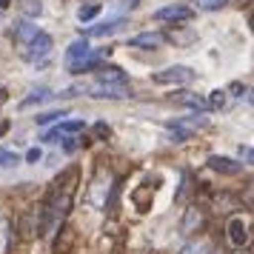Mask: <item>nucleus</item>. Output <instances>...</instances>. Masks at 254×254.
Masks as SVG:
<instances>
[{
    "label": "nucleus",
    "instance_id": "obj_8",
    "mask_svg": "<svg viewBox=\"0 0 254 254\" xmlns=\"http://www.w3.org/2000/svg\"><path fill=\"white\" fill-rule=\"evenodd\" d=\"M109 55H112V49H109V46H106V49H100V52H89V55H86L83 60H77V63H71V66H69V71H71V74L94 71V69H97V66H100V63H103L106 58H109Z\"/></svg>",
    "mask_w": 254,
    "mask_h": 254
},
{
    "label": "nucleus",
    "instance_id": "obj_4",
    "mask_svg": "<svg viewBox=\"0 0 254 254\" xmlns=\"http://www.w3.org/2000/svg\"><path fill=\"white\" fill-rule=\"evenodd\" d=\"M49 52H52V37H49L46 32H37L29 43L17 46V55L23 60H32V63H35V60H43Z\"/></svg>",
    "mask_w": 254,
    "mask_h": 254
},
{
    "label": "nucleus",
    "instance_id": "obj_19",
    "mask_svg": "<svg viewBox=\"0 0 254 254\" xmlns=\"http://www.w3.org/2000/svg\"><path fill=\"white\" fill-rule=\"evenodd\" d=\"M37 32H40V29H37L35 23H17L14 26V43L23 46V43H29V40L37 35Z\"/></svg>",
    "mask_w": 254,
    "mask_h": 254
},
{
    "label": "nucleus",
    "instance_id": "obj_13",
    "mask_svg": "<svg viewBox=\"0 0 254 254\" xmlns=\"http://www.w3.org/2000/svg\"><path fill=\"white\" fill-rule=\"evenodd\" d=\"M77 131H83V120H63V123H58V128H52V131H46V143H58V140H66L69 134H77Z\"/></svg>",
    "mask_w": 254,
    "mask_h": 254
},
{
    "label": "nucleus",
    "instance_id": "obj_20",
    "mask_svg": "<svg viewBox=\"0 0 254 254\" xmlns=\"http://www.w3.org/2000/svg\"><path fill=\"white\" fill-rule=\"evenodd\" d=\"M14 243V229L9 226V220H0V254H6Z\"/></svg>",
    "mask_w": 254,
    "mask_h": 254
},
{
    "label": "nucleus",
    "instance_id": "obj_10",
    "mask_svg": "<svg viewBox=\"0 0 254 254\" xmlns=\"http://www.w3.org/2000/svg\"><path fill=\"white\" fill-rule=\"evenodd\" d=\"M20 229H23V237H37V234H43V206L29 208L26 217L20 220Z\"/></svg>",
    "mask_w": 254,
    "mask_h": 254
},
{
    "label": "nucleus",
    "instance_id": "obj_18",
    "mask_svg": "<svg viewBox=\"0 0 254 254\" xmlns=\"http://www.w3.org/2000/svg\"><path fill=\"white\" fill-rule=\"evenodd\" d=\"M120 29V20H109V23H97V26H89L86 32H83V37L89 40V37H103V35H112V32H117Z\"/></svg>",
    "mask_w": 254,
    "mask_h": 254
},
{
    "label": "nucleus",
    "instance_id": "obj_23",
    "mask_svg": "<svg viewBox=\"0 0 254 254\" xmlns=\"http://www.w3.org/2000/svg\"><path fill=\"white\" fill-rule=\"evenodd\" d=\"M20 9H23L29 17H37V14L43 12V3H40V0H20Z\"/></svg>",
    "mask_w": 254,
    "mask_h": 254
},
{
    "label": "nucleus",
    "instance_id": "obj_27",
    "mask_svg": "<svg viewBox=\"0 0 254 254\" xmlns=\"http://www.w3.org/2000/svg\"><path fill=\"white\" fill-rule=\"evenodd\" d=\"M92 131L97 134V140H109V134H112V128H109V123H103V120H97L92 126Z\"/></svg>",
    "mask_w": 254,
    "mask_h": 254
},
{
    "label": "nucleus",
    "instance_id": "obj_31",
    "mask_svg": "<svg viewBox=\"0 0 254 254\" xmlns=\"http://www.w3.org/2000/svg\"><path fill=\"white\" fill-rule=\"evenodd\" d=\"M6 131H9V120H0V137H3Z\"/></svg>",
    "mask_w": 254,
    "mask_h": 254
},
{
    "label": "nucleus",
    "instance_id": "obj_11",
    "mask_svg": "<svg viewBox=\"0 0 254 254\" xmlns=\"http://www.w3.org/2000/svg\"><path fill=\"white\" fill-rule=\"evenodd\" d=\"M208 169L217 174H226V177H231V174H240L243 163L240 160H231V157H223V154H211L208 157Z\"/></svg>",
    "mask_w": 254,
    "mask_h": 254
},
{
    "label": "nucleus",
    "instance_id": "obj_28",
    "mask_svg": "<svg viewBox=\"0 0 254 254\" xmlns=\"http://www.w3.org/2000/svg\"><path fill=\"white\" fill-rule=\"evenodd\" d=\"M223 103H226V92H223V89L211 92V97H208V109H220Z\"/></svg>",
    "mask_w": 254,
    "mask_h": 254
},
{
    "label": "nucleus",
    "instance_id": "obj_2",
    "mask_svg": "<svg viewBox=\"0 0 254 254\" xmlns=\"http://www.w3.org/2000/svg\"><path fill=\"white\" fill-rule=\"evenodd\" d=\"M206 126H208V117L206 115H183V117H174V120L166 123L172 140H177V143L194 137L197 131H200V128H206Z\"/></svg>",
    "mask_w": 254,
    "mask_h": 254
},
{
    "label": "nucleus",
    "instance_id": "obj_29",
    "mask_svg": "<svg viewBox=\"0 0 254 254\" xmlns=\"http://www.w3.org/2000/svg\"><path fill=\"white\" fill-rule=\"evenodd\" d=\"M37 160H43V151H40V149H29V154H26V163H37Z\"/></svg>",
    "mask_w": 254,
    "mask_h": 254
},
{
    "label": "nucleus",
    "instance_id": "obj_3",
    "mask_svg": "<svg viewBox=\"0 0 254 254\" xmlns=\"http://www.w3.org/2000/svg\"><path fill=\"white\" fill-rule=\"evenodd\" d=\"M151 80L157 83V86H186V83L194 80V69H189V66H166V69L154 71L151 74Z\"/></svg>",
    "mask_w": 254,
    "mask_h": 254
},
{
    "label": "nucleus",
    "instance_id": "obj_30",
    "mask_svg": "<svg viewBox=\"0 0 254 254\" xmlns=\"http://www.w3.org/2000/svg\"><path fill=\"white\" fill-rule=\"evenodd\" d=\"M240 157H246V163H252V146H246V149H240Z\"/></svg>",
    "mask_w": 254,
    "mask_h": 254
},
{
    "label": "nucleus",
    "instance_id": "obj_9",
    "mask_svg": "<svg viewBox=\"0 0 254 254\" xmlns=\"http://www.w3.org/2000/svg\"><path fill=\"white\" fill-rule=\"evenodd\" d=\"M203 226H206V214H203V208L197 206V203L186 208L183 220H180V231H183V234H197Z\"/></svg>",
    "mask_w": 254,
    "mask_h": 254
},
{
    "label": "nucleus",
    "instance_id": "obj_26",
    "mask_svg": "<svg viewBox=\"0 0 254 254\" xmlns=\"http://www.w3.org/2000/svg\"><path fill=\"white\" fill-rule=\"evenodd\" d=\"M197 9H203V12H217L220 6H226V0H194Z\"/></svg>",
    "mask_w": 254,
    "mask_h": 254
},
{
    "label": "nucleus",
    "instance_id": "obj_16",
    "mask_svg": "<svg viewBox=\"0 0 254 254\" xmlns=\"http://www.w3.org/2000/svg\"><path fill=\"white\" fill-rule=\"evenodd\" d=\"M174 103H183L189 109H194V112H208V100L203 97H197V94H172Z\"/></svg>",
    "mask_w": 254,
    "mask_h": 254
},
{
    "label": "nucleus",
    "instance_id": "obj_34",
    "mask_svg": "<svg viewBox=\"0 0 254 254\" xmlns=\"http://www.w3.org/2000/svg\"><path fill=\"white\" fill-rule=\"evenodd\" d=\"M9 6V0H0V9H6Z\"/></svg>",
    "mask_w": 254,
    "mask_h": 254
},
{
    "label": "nucleus",
    "instance_id": "obj_14",
    "mask_svg": "<svg viewBox=\"0 0 254 254\" xmlns=\"http://www.w3.org/2000/svg\"><path fill=\"white\" fill-rule=\"evenodd\" d=\"M166 43V35L163 32H140V35L128 37V46L131 49H157Z\"/></svg>",
    "mask_w": 254,
    "mask_h": 254
},
{
    "label": "nucleus",
    "instance_id": "obj_5",
    "mask_svg": "<svg viewBox=\"0 0 254 254\" xmlns=\"http://www.w3.org/2000/svg\"><path fill=\"white\" fill-rule=\"evenodd\" d=\"M226 237L234 249H246L249 240H252V229H249V220L243 214H234V217L226 223Z\"/></svg>",
    "mask_w": 254,
    "mask_h": 254
},
{
    "label": "nucleus",
    "instance_id": "obj_33",
    "mask_svg": "<svg viewBox=\"0 0 254 254\" xmlns=\"http://www.w3.org/2000/svg\"><path fill=\"white\" fill-rule=\"evenodd\" d=\"M137 3H140V0H126V9H134Z\"/></svg>",
    "mask_w": 254,
    "mask_h": 254
},
{
    "label": "nucleus",
    "instance_id": "obj_32",
    "mask_svg": "<svg viewBox=\"0 0 254 254\" xmlns=\"http://www.w3.org/2000/svg\"><path fill=\"white\" fill-rule=\"evenodd\" d=\"M231 3H234V6H237V9H243V6H249V3H252V0H231Z\"/></svg>",
    "mask_w": 254,
    "mask_h": 254
},
{
    "label": "nucleus",
    "instance_id": "obj_6",
    "mask_svg": "<svg viewBox=\"0 0 254 254\" xmlns=\"http://www.w3.org/2000/svg\"><path fill=\"white\" fill-rule=\"evenodd\" d=\"M89 97H94V100H123V97H131V86L128 83H94L89 89Z\"/></svg>",
    "mask_w": 254,
    "mask_h": 254
},
{
    "label": "nucleus",
    "instance_id": "obj_15",
    "mask_svg": "<svg viewBox=\"0 0 254 254\" xmlns=\"http://www.w3.org/2000/svg\"><path fill=\"white\" fill-rule=\"evenodd\" d=\"M89 52H92V46H89V40H86V37H83V40H74V43L66 49V66L77 63V60H83Z\"/></svg>",
    "mask_w": 254,
    "mask_h": 254
},
{
    "label": "nucleus",
    "instance_id": "obj_12",
    "mask_svg": "<svg viewBox=\"0 0 254 254\" xmlns=\"http://www.w3.org/2000/svg\"><path fill=\"white\" fill-rule=\"evenodd\" d=\"M94 80L97 83H128V77H126V71L120 69V66L100 63V66L94 69Z\"/></svg>",
    "mask_w": 254,
    "mask_h": 254
},
{
    "label": "nucleus",
    "instance_id": "obj_24",
    "mask_svg": "<svg viewBox=\"0 0 254 254\" xmlns=\"http://www.w3.org/2000/svg\"><path fill=\"white\" fill-rule=\"evenodd\" d=\"M63 109H55V112H46V115H37L35 120H37V126H46V123H55V120H63Z\"/></svg>",
    "mask_w": 254,
    "mask_h": 254
},
{
    "label": "nucleus",
    "instance_id": "obj_7",
    "mask_svg": "<svg viewBox=\"0 0 254 254\" xmlns=\"http://www.w3.org/2000/svg\"><path fill=\"white\" fill-rule=\"evenodd\" d=\"M191 17H194V9L183 6V3H172V6H163L154 12V20H160V23H186Z\"/></svg>",
    "mask_w": 254,
    "mask_h": 254
},
{
    "label": "nucleus",
    "instance_id": "obj_21",
    "mask_svg": "<svg viewBox=\"0 0 254 254\" xmlns=\"http://www.w3.org/2000/svg\"><path fill=\"white\" fill-rule=\"evenodd\" d=\"M49 97H52V92H49V89H37L35 94H29V97H23V100H20V109H29V106H37V103H46Z\"/></svg>",
    "mask_w": 254,
    "mask_h": 254
},
{
    "label": "nucleus",
    "instance_id": "obj_22",
    "mask_svg": "<svg viewBox=\"0 0 254 254\" xmlns=\"http://www.w3.org/2000/svg\"><path fill=\"white\" fill-rule=\"evenodd\" d=\"M97 14H100V6H97V3H89V6H80V9H77V20H80V23H89Z\"/></svg>",
    "mask_w": 254,
    "mask_h": 254
},
{
    "label": "nucleus",
    "instance_id": "obj_17",
    "mask_svg": "<svg viewBox=\"0 0 254 254\" xmlns=\"http://www.w3.org/2000/svg\"><path fill=\"white\" fill-rule=\"evenodd\" d=\"M131 200H134V206H137V211H149L151 200H154V189H151V186H140L137 191L131 194Z\"/></svg>",
    "mask_w": 254,
    "mask_h": 254
},
{
    "label": "nucleus",
    "instance_id": "obj_1",
    "mask_svg": "<svg viewBox=\"0 0 254 254\" xmlns=\"http://www.w3.org/2000/svg\"><path fill=\"white\" fill-rule=\"evenodd\" d=\"M77 186H80V169L77 166H69L52 183L46 203H43V231L46 234H58L63 229V223L71 211V203H74V194H77Z\"/></svg>",
    "mask_w": 254,
    "mask_h": 254
},
{
    "label": "nucleus",
    "instance_id": "obj_25",
    "mask_svg": "<svg viewBox=\"0 0 254 254\" xmlns=\"http://www.w3.org/2000/svg\"><path fill=\"white\" fill-rule=\"evenodd\" d=\"M17 163H20V157H17L14 151L0 149V166H3V169H12V166H17Z\"/></svg>",
    "mask_w": 254,
    "mask_h": 254
}]
</instances>
